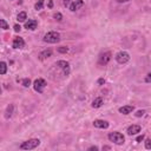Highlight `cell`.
<instances>
[{"label": "cell", "mask_w": 151, "mask_h": 151, "mask_svg": "<svg viewBox=\"0 0 151 151\" xmlns=\"http://www.w3.org/2000/svg\"><path fill=\"white\" fill-rule=\"evenodd\" d=\"M107 138L110 139V142H113V143L117 144V145H122V144H124V142H125L124 136L120 134V132H118V131L110 132L109 136H107Z\"/></svg>", "instance_id": "1"}, {"label": "cell", "mask_w": 151, "mask_h": 151, "mask_svg": "<svg viewBox=\"0 0 151 151\" xmlns=\"http://www.w3.org/2000/svg\"><path fill=\"white\" fill-rule=\"evenodd\" d=\"M40 144V140L37 139V138H33V139H28L26 142L20 144V149L21 150H33L36 148H38Z\"/></svg>", "instance_id": "2"}, {"label": "cell", "mask_w": 151, "mask_h": 151, "mask_svg": "<svg viewBox=\"0 0 151 151\" xmlns=\"http://www.w3.org/2000/svg\"><path fill=\"white\" fill-rule=\"evenodd\" d=\"M43 40L45 43H48V44H57V43L60 42V34L58 32H54V31L48 32L44 36Z\"/></svg>", "instance_id": "3"}, {"label": "cell", "mask_w": 151, "mask_h": 151, "mask_svg": "<svg viewBox=\"0 0 151 151\" xmlns=\"http://www.w3.org/2000/svg\"><path fill=\"white\" fill-rule=\"evenodd\" d=\"M46 80L43 79V78H38L34 80V83H33V89H34V91H37L38 93H43L44 92V90L46 87Z\"/></svg>", "instance_id": "4"}, {"label": "cell", "mask_w": 151, "mask_h": 151, "mask_svg": "<svg viewBox=\"0 0 151 151\" xmlns=\"http://www.w3.org/2000/svg\"><path fill=\"white\" fill-rule=\"evenodd\" d=\"M115 58H116V60H117V63H119V64H126L129 60H130V56H129V53L125 52V51L118 52V53L116 54Z\"/></svg>", "instance_id": "5"}, {"label": "cell", "mask_w": 151, "mask_h": 151, "mask_svg": "<svg viewBox=\"0 0 151 151\" xmlns=\"http://www.w3.org/2000/svg\"><path fill=\"white\" fill-rule=\"evenodd\" d=\"M57 66H59L60 68L63 70V72H64L65 76L70 74V63L68 62H65V60H58Z\"/></svg>", "instance_id": "6"}, {"label": "cell", "mask_w": 151, "mask_h": 151, "mask_svg": "<svg viewBox=\"0 0 151 151\" xmlns=\"http://www.w3.org/2000/svg\"><path fill=\"white\" fill-rule=\"evenodd\" d=\"M111 52H104L99 56V60H98V63L99 65H106L110 60H111Z\"/></svg>", "instance_id": "7"}, {"label": "cell", "mask_w": 151, "mask_h": 151, "mask_svg": "<svg viewBox=\"0 0 151 151\" xmlns=\"http://www.w3.org/2000/svg\"><path fill=\"white\" fill-rule=\"evenodd\" d=\"M12 46H13V48H23V47L25 46L24 39H23V38H20V37H15V38L13 39Z\"/></svg>", "instance_id": "8"}, {"label": "cell", "mask_w": 151, "mask_h": 151, "mask_svg": "<svg viewBox=\"0 0 151 151\" xmlns=\"http://www.w3.org/2000/svg\"><path fill=\"white\" fill-rule=\"evenodd\" d=\"M84 6V1L83 0H76V1H73L71 5H70V9H71L72 12H76L78 11V9H80Z\"/></svg>", "instance_id": "9"}, {"label": "cell", "mask_w": 151, "mask_h": 151, "mask_svg": "<svg viewBox=\"0 0 151 151\" xmlns=\"http://www.w3.org/2000/svg\"><path fill=\"white\" fill-rule=\"evenodd\" d=\"M93 126L98 128V129H107L109 128V122L103 119H96L93 122Z\"/></svg>", "instance_id": "10"}, {"label": "cell", "mask_w": 151, "mask_h": 151, "mask_svg": "<svg viewBox=\"0 0 151 151\" xmlns=\"http://www.w3.org/2000/svg\"><path fill=\"white\" fill-rule=\"evenodd\" d=\"M140 130H142V128H140V125L134 124V125H131V126H129V128H128V135H129V136L137 135L138 132H140Z\"/></svg>", "instance_id": "11"}, {"label": "cell", "mask_w": 151, "mask_h": 151, "mask_svg": "<svg viewBox=\"0 0 151 151\" xmlns=\"http://www.w3.org/2000/svg\"><path fill=\"white\" fill-rule=\"evenodd\" d=\"M37 26H38V21H37V20H33V19L28 20V21L25 23V28L26 30H31V31H34V30L37 28Z\"/></svg>", "instance_id": "12"}, {"label": "cell", "mask_w": 151, "mask_h": 151, "mask_svg": "<svg viewBox=\"0 0 151 151\" xmlns=\"http://www.w3.org/2000/svg\"><path fill=\"white\" fill-rule=\"evenodd\" d=\"M134 110H135V106H132V105H125V106L119 107V112L123 113V115H129V113H131Z\"/></svg>", "instance_id": "13"}, {"label": "cell", "mask_w": 151, "mask_h": 151, "mask_svg": "<svg viewBox=\"0 0 151 151\" xmlns=\"http://www.w3.org/2000/svg\"><path fill=\"white\" fill-rule=\"evenodd\" d=\"M51 56H52V51H51V50H45V51L39 53V59L40 60H44L46 58H50Z\"/></svg>", "instance_id": "14"}, {"label": "cell", "mask_w": 151, "mask_h": 151, "mask_svg": "<svg viewBox=\"0 0 151 151\" xmlns=\"http://www.w3.org/2000/svg\"><path fill=\"white\" fill-rule=\"evenodd\" d=\"M103 103H104V100H103V98L102 97H98V98H96L93 102H92V107H95V109H98V107H100L103 105Z\"/></svg>", "instance_id": "15"}, {"label": "cell", "mask_w": 151, "mask_h": 151, "mask_svg": "<svg viewBox=\"0 0 151 151\" xmlns=\"http://www.w3.org/2000/svg\"><path fill=\"white\" fill-rule=\"evenodd\" d=\"M13 109H14V106H13L12 104H9V105L7 106V109H6V112H5V118H6V119H8V118H11V117H12V113H13Z\"/></svg>", "instance_id": "16"}, {"label": "cell", "mask_w": 151, "mask_h": 151, "mask_svg": "<svg viewBox=\"0 0 151 151\" xmlns=\"http://www.w3.org/2000/svg\"><path fill=\"white\" fill-rule=\"evenodd\" d=\"M26 18H27L26 12H20L18 14V17H17V20H18L19 23H23V21H25V20H26Z\"/></svg>", "instance_id": "17"}, {"label": "cell", "mask_w": 151, "mask_h": 151, "mask_svg": "<svg viewBox=\"0 0 151 151\" xmlns=\"http://www.w3.org/2000/svg\"><path fill=\"white\" fill-rule=\"evenodd\" d=\"M17 82H20L23 84V86H25V87H28L30 85H31V80H30L28 78H25V79H18Z\"/></svg>", "instance_id": "18"}, {"label": "cell", "mask_w": 151, "mask_h": 151, "mask_svg": "<svg viewBox=\"0 0 151 151\" xmlns=\"http://www.w3.org/2000/svg\"><path fill=\"white\" fill-rule=\"evenodd\" d=\"M6 71H7V64L5 62H1V63H0V73L5 74Z\"/></svg>", "instance_id": "19"}, {"label": "cell", "mask_w": 151, "mask_h": 151, "mask_svg": "<svg viewBox=\"0 0 151 151\" xmlns=\"http://www.w3.org/2000/svg\"><path fill=\"white\" fill-rule=\"evenodd\" d=\"M44 1H45V0H39V1L34 5V8L37 9V11H40V9H43V7H44Z\"/></svg>", "instance_id": "20"}, {"label": "cell", "mask_w": 151, "mask_h": 151, "mask_svg": "<svg viewBox=\"0 0 151 151\" xmlns=\"http://www.w3.org/2000/svg\"><path fill=\"white\" fill-rule=\"evenodd\" d=\"M0 25H1V28L5 30V31L9 28V26H8V24L6 23V20H5V19H1V20H0Z\"/></svg>", "instance_id": "21"}, {"label": "cell", "mask_w": 151, "mask_h": 151, "mask_svg": "<svg viewBox=\"0 0 151 151\" xmlns=\"http://www.w3.org/2000/svg\"><path fill=\"white\" fill-rule=\"evenodd\" d=\"M57 51H58L59 53H66V52L68 51V47H65V46H60V47H58V48H57Z\"/></svg>", "instance_id": "22"}, {"label": "cell", "mask_w": 151, "mask_h": 151, "mask_svg": "<svg viewBox=\"0 0 151 151\" xmlns=\"http://www.w3.org/2000/svg\"><path fill=\"white\" fill-rule=\"evenodd\" d=\"M53 18H54L56 20H58V21H62V20H63V15H62V13H56V14L53 15Z\"/></svg>", "instance_id": "23"}, {"label": "cell", "mask_w": 151, "mask_h": 151, "mask_svg": "<svg viewBox=\"0 0 151 151\" xmlns=\"http://www.w3.org/2000/svg\"><path fill=\"white\" fill-rule=\"evenodd\" d=\"M144 143H145V148H146V149H151V139H149V138L145 139Z\"/></svg>", "instance_id": "24"}, {"label": "cell", "mask_w": 151, "mask_h": 151, "mask_svg": "<svg viewBox=\"0 0 151 151\" xmlns=\"http://www.w3.org/2000/svg\"><path fill=\"white\" fill-rule=\"evenodd\" d=\"M144 113H145L144 110H139V111H137L135 115H136V117H142V116H144Z\"/></svg>", "instance_id": "25"}, {"label": "cell", "mask_w": 151, "mask_h": 151, "mask_svg": "<svg viewBox=\"0 0 151 151\" xmlns=\"http://www.w3.org/2000/svg\"><path fill=\"white\" fill-rule=\"evenodd\" d=\"M144 138H145V136H144V135H142V136H138V137H137V139H136V142H138V143L143 142V140H144Z\"/></svg>", "instance_id": "26"}, {"label": "cell", "mask_w": 151, "mask_h": 151, "mask_svg": "<svg viewBox=\"0 0 151 151\" xmlns=\"http://www.w3.org/2000/svg\"><path fill=\"white\" fill-rule=\"evenodd\" d=\"M145 82H146V83H151V72L148 73V76H146V78H145Z\"/></svg>", "instance_id": "27"}, {"label": "cell", "mask_w": 151, "mask_h": 151, "mask_svg": "<svg viewBox=\"0 0 151 151\" xmlns=\"http://www.w3.org/2000/svg\"><path fill=\"white\" fill-rule=\"evenodd\" d=\"M14 31L15 32H20V30H21V27H20V25H14Z\"/></svg>", "instance_id": "28"}, {"label": "cell", "mask_w": 151, "mask_h": 151, "mask_svg": "<svg viewBox=\"0 0 151 151\" xmlns=\"http://www.w3.org/2000/svg\"><path fill=\"white\" fill-rule=\"evenodd\" d=\"M98 84H99V85H103V84H105V79H103V78L98 79Z\"/></svg>", "instance_id": "29"}, {"label": "cell", "mask_w": 151, "mask_h": 151, "mask_svg": "<svg viewBox=\"0 0 151 151\" xmlns=\"http://www.w3.org/2000/svg\"><path fill=\"white\" fill-rule=\"evenodd\" d=\"M92 150L97 151V150H98V146H90V148H89V151H92Z\"/></svg>", "instance_id": "30"}, {"label": "cell", "mask_w": 151, "mask_h": 151, "mask_svg": "<svg viewBox=\"0 0 151 151\" xmlns=\"http://www.w3.org/2000/svg\"><path fill=\"white\" fill-rule=\"evenodd\" d=\"M70 1H71V0H64V5L65 6H68L70 5Z\"/></svg>", "instance_id": "31"}, {"label": "cell", "mask_w": 151, "mask_h": 151, "mask_svg": "<svg viewBox=\"0 0 151 151\" xmlns=\"http://www.w3.org/2000/svg\"><path fill=\"white\" fill-rule=\"evenodd\" d=\"M103 150H111V146H109V145H104V146H103Z\"/></svg>", "instance_id": "32"}, {"label": "cell", "mask_w": 151, "mask_h": 151, "mask_svg": "<svg viewBox=\"0 0 151 151\" xmlns=\"http://www.w3.org/2000/svg\"><path fill=\"white\" fill-rule=\"evenodd\" d=\"M52 6H53V1H52V0H50V1H48V7L52 8Z\"/></svg>", "instance_id": "33"}, {"label": "cell", "mask_w": 151, "mask_h": 151, "mask_svg": "<svg viewBox=\"0 0 151 151\" xmlns=\"http://www.w3.org/2000/svg\"><path fill=\"white\" fill-rule=\"evenodd\" d=\"M129 0H118V3H128Z\"/></svg>", "instance_id": "34"}]
</instances>
